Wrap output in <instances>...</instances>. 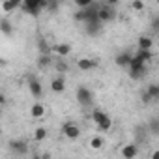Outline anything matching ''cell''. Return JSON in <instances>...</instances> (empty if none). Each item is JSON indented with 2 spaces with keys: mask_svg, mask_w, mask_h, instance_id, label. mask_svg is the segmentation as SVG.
<instances>
[{
  "mask_svg": "<svg viewBox=\"0 0 159 159\" xmlns=\"http://www.w3.org/2000/svg\"><path fill=\"white\" fill-rule=\"evenodd\" d=\"M49 6V0H26V2H23V11L32 15V17H38L41 10H47Z\"/></svg>",
  "mask_w": 159,
  "mask_h": 159,
  "instance_id": "cell-1",
  "label": "cell"
},
{
  "mask_svg": "<svg viewBox=\"0 0 159 159\" xmlns=\"http://www.w3.org/2000/svg\"><path fill=\"white\" fill-rule=\"evenodd\" d=\"M144 73H146V64H144L139 56H133V60H131V64H129V77L139 81V79L144 77Z\"/></svg>",
  "mask_w": 159,
  "mask_h": 159,
  "instance_id": "cell-2",
  "label": "cell"
},
{
  "mask_svg": "<svg viewBox=\"0 0 159 159\" xmlns=\"http://www.w3.org/2000/svg\"><path fill=\"white\" fill-rule=\"evenodd\" d=\"M62 135H66L69 140H75V139L81 137V129H79V125L75 122H66L62 125Z\"/></svg>",
  "mask_w": 159,
  "mask_h": 159,
  "instance_id": "cell-3",
  "label": "cell"
},
{
  "mask_svg": "<svg viewBox=\"0 0 159 159\" xmlns=\"http://www.w3.org/2000/svg\"><path fill=\"white\" fill-rule=\"evenodd\" d=\"M28 90H30V94H32L34 98H41V96H43V86H41V83L38 81L34 75L28 77Z\"/></svg>",
  "mask_w": 159,
  "mask_h": 159,
  "instance_id": "cell-4",
  "label": "cell"
},
{
  "mask_svg": "<svg viewBox=\"0 0 159 159\" xmlns=\"http://www.w3.org/2000/svg\"><path fill=\"white\" fill-rule=\"evenodd\" d=\"M77 101L81 105H90L92 103V92L86 86H79L77 88Z\"/></svg>",
  "mask_w": 159,
  "mask_h": 159,
  "instance_id": "cell-5",
  "label": "cell"
},
{
  "mask_svg": "<svg viewBox=\"0 0 159 159\" xmlns=\"http://www.w3.org/2000/svg\"><path fill=\"white\" fill-rule=\"evenodd\" d=\"M112 19H114V10H112V6L101 4V6H99V21H101V23H107V21H112Z\"/></svg>",
  "mask_w": 159,
  "mask_h": 159,
  "instance_id": "cell-6",
  "label": "cell"
},
{
  "mask_svg": "<svg viewBox=\"0 0 159 159\" xmlns=\"http://www.w3.org/2000/svg\"><path fill=\"white\" fill-rule=\"evenodd\" d=\"M10 148L15 152V153H26L28 152V144H26V140H21V139H13V140H10Z\"/></svg>",
  "mask_w": 159,
  "mask_h": 159,
  "instance_id": "cell-7",
  "label": "cell"
},
{
  "mask_svg": "<svg viewBox=\"0 0 159 159\" xmlns=\"http://www.w3.org/2000/svg\"><path fill=\"white\" fill-rule=\"evenodd\" d=\"M98 66V60H92V58H79L77 60V67L81 71H90Z\"/></svg>",
  "mask_w": 159,
  "mask_h": 159,
  "instance_id": "cell-8",
  "label": "cell"
},
{
  "mask_svg": "<svg viewBox=\"0 0 159 159\" xmlns=\"http://www.w3.org/2000/svg\"><path fill=\"white\" fill-rule=\"evenodd\" d=\"M131 60H133V54H129V52H120V54H116V58H114L116 66H120V67H129Z\"/></svg>",
  "mask_w": 159,
  "mask_h": 159,
  "instance_id": "cell-9",
  "label": "cell"
},
{
  "mask_svg": "<svg viewBox=\"0 0 159 159\" xmlns=\"http://www.w3.org/2000/svg\"><path fill=\"white\" fill-rule=\"evenodd\" d=\"M137 153H139L137 144H125V146L122 148V155H124V159H135Z\"/></svg>",
  "mask_w": 159,
  "mask_h": 159,
  "instance_id": "cell-10",
  "label": "cell"
},
{
  "mask_svg": "<svg viewBox=\"0 0 159 159\" xmlns=\"http://www.w3.org/2000/svg\"><path fill=\"white\" fill-rule=\"evenodd\" d=\"M51 90H52L54 94H62V92L66 90V81H64L62 77L52 79V81H51Z\"/></svg>",
  "mask_w": 159,
  "mask_h": 159,
  "instance_id": "cell-11",
  "label": "cell"
},
{
  "mask_svg": "<svg viewBox=\"0 0 159 159\" xmlns=\"http://www.w3.org/2000/svg\"><path fill=\"white\" fill-rule=\"evenodd\" d=\"M30 116L32 118H43L45 116V105L43 103H34L32 107H30Z\"/></svg>",
  "mask_w": 159,
  "mask_h": 159,
  "instance_id": "cell-12",
  "label": "cell"
},
{
  "mask_svg": "<svg viewBox=\"0 0 159 159\" xmlns=\"http://www.w3.org/2000/svg\"><path fill=\"white\" fill-rule=\"evenodd\" d=\"M52 52H56L60 58H64V56H67L71 52V47L67 43H58V45H52Z\"/></svg>",
  "mask_w": 159,
  "mask_h": 159,
  "instance_id": "cell-13",
  "label": "cell"
},
{
  "mask_svg": "<svg viewBox=\"0 0 159 159\" xmlns=\"http://www.w3.org/2000/svg\"><path fill=\"white\" fill-rule=\"evenodd\" d=\"M153 39L150 36H140L139 38V51H152Z\"/></svg>",
  "mask_w": 159,
  "mask_h": 159,
  "instance_id": "cell-14",
  "label": "cell"
},
{
  "mask_svg": "<svg viewBox=\"0 0 159 159\" xmlns=\"http://www.w3.org/2000/svg\"><path fill=\"white\" fill-rule=\"evenodd\" d=\"M101 21H94V23H86V34L88 36H98L101 30Z\"/></svg>",
  "mask_w": 159,
  "mask_h": 159,
  "instance_id": "cell-15",
  "label": "cell"
},
{
  "mask_svg": "<svg viewBox=\"0 0 159 159\" xmlns=\"http://www.w3.org/2000/svg\"><path fill=\"white\" fill-rule=\"evenodd\" d=\"M111 116L107 114V112H103V111H99V109H94V112H92V120L99 125V124H103L105 120H109Z\"/></svg>",
  "mask_w": 159,
  "mask_h": 159,
  "instance_id": "cell-16",
  "label": "cell"
},
{
  "mask_svg": "<svg viewBox=\"0 0 159 159\" xmlns=\"http://www.w3.org/2000/svg\"><path fill=\"white\" fill-rule=\"evenodd\" d=\"M38 49H39V54H49V52L52 51V45H49V41H47L45 38H39Z\"/></svg>",
  "mask_w": 159,
  "mask_h": 159,
  "instance_id": "cell-17",
  "label": "cell"
},
{
  "mask_svg": "<svg viewBox=\"0 0 159 159\" xmlns=\"http://www.w3.org/2000/svg\"><path fill=\"white\" fill-rule=\"evenodd\" d=\"M54 67H56V71H58L60 75H64V73H67V71H69L67 62H66V60H62V58H58V60L54 62Z\"/></svg>",
  "mask_w": 159,
  "mask_h": 159,
  "instance_id": "cell-18",
  "label": "cell"
},
{
  "mask_svg": "<svg viewBox=\"0 0 159 159\" xmlns=\"http://www.w3.org/2000/svg\"><path fill=\"white\" fill-rule=\"evenodd\" d=\"M52 64V58H51V54H39V58H38V66L43 69V67H49Z\"/></svg>",
  "mask_w": 159,
  "mask_h": 159,
  "instance_id": "cell-19",
  "label": "cell"
},
{
  "mask_svg": "<svg viewBox=\"0 0 159 159\" xmlns=\"http://www.w3.org/2000/svg\"><path fill=\"white\" fill-rule=\"evenodd\" d=\"M0 30H2V34H4V36H10V34H11V30H13V28H11V23H10L6 17H2V21H0Z\"/></svg>",
  "mask_w": 159,
  "mask_h": 159,
  "instance_id": "cell-20",
  "label": "cell"
},
{
  "mask_svg": "<svg viewBox=\"0 0 159 159\" xmlns=\"http://www.w3.org/2000/svg\"><path fill=\"white\" fill-rule=\"evenodd\" d=\"M47 135H49V131H47V127H38V129L34 131V139H36L38 142H41V140H45V139H47Z\"/></svg>",
  "mask_w": 159,
  "mask_h": 159,
  "instance_id": "cell-21",
  "label": "cell"
},
{
  "mask_svg": "<svg viewBox=\"0 0 159 159\" xmlns=\"http://www.w3.org/2000/svg\"><path fill=\"white\" fill-rule=\"evenodd\" d=\"M19 6H23L19 0H10V2H2V10H4V11H11V10H15V8H19Z\"/></svg>",
  "mask_w": 159,
  "mask_h": 159,
  "instance_id": "cell-22",
  "label": "cell"
},
{
  "mask_svg": "<svg viewBox=\"0 0 159 159\" xmlns=\"http://www.w3.org/2000/svg\"><path fill=\"white\" fill-rule=\"evenodd\" d=\"M135 56H139V58H140V60L146 64V62H150V60L153 58V52H152V51H139Z\"/></svg>",
  "mask_w": 159,
  "mask_h": 159,
  "instance_id": "cell-23",
  "label": "cell"
},
{
  "mask_svg": "<svg viewBox=\"0 0 159 159\" xmlns=\"http://www.w3.org/2000/svg\"><path fill=\"white\" fill-rule=\"evenodd\" d=\"M146 92L150 94L152 99H159V84H150V86L146 88Z\"/></svg>",
  "mask_w": 159,
  "mask_h": 159,
  "instance_id": "cell-24",
  "label": "cell"
},
{
  "mask_svg": "<svg viewBox=\"0 0 159 159\" xmlns=\"http://www.w3.org/2000/svg\"><path fill=\"white\" fill-rule=\"evenodd\" d=\"M101 146H103V137L98 135V137H94V139L90 140V148H92V150H99Z\"/></svg>",
  "mask_w": 159,
  "mask_h": 159,
  "instance_id": "cell-25",
  "label": "cell"
},
{
  "mask_svg": "<svg viewBox=\"0 0 159 159\" xmlns=\"http://www.w3.org/2000/svg\"><path fill=\"white\" fill-rule=\"evenodd\" d=\"M92 0H77V6H79V10H88V8H92Z\"/></svg>",
  "mask_w": 159,
  "mask_h": 159,
  "instance_id": "cell-26",
  "label": "cell"
},
{
  "mask_svg": "<svg viewBox=\"0 0 159 159\" xmlns=\"http://www.w3.org/2000/svg\"><path fill=\"white\" fill-rule=\"evenodd\" d=\"M111 127H112V120H111V118H109V120H105L103 124H99V125H98V129H99V131H109Z\"/></svg>",
  "mask_w": 159,
  "mask_h": 159,
  "instance_id": "cell-27",
  "label": "cell"
},
{
  "mask_svg": "<svg viewBox=\"0 0 159 159\" xmlns=\"http://www.w3.org/2000/svg\"><path fill=\"white\" fill-rule=\"evenodd\" d=\"M150 26H152V30H153V32H159V15H153V17H152Z\"/></svg>",
  "mask_w": 159,
  "mask_h": 159,
  "instance_id": "cell-28",
  "label": "cell"
},
{
  "mask_svg": "<svg viewBox=\"0 0 159 159\" xmlns=\"http://www.w3.org/2000/svg\"><path fill=\"white\" fill-rule=\"evenodd\" d=\"M75 21H86V11L84 10H79V11H75Z\"/></svg>",
  "mask_w": 159,
  "mask_h": 159,
  "instance_id": "cell-29",
  "label": "cell"
},
{
  "mask_svg": "<svg viewBox=\"0 0 159 159\" xmlns=\"http://www.w3.org/2000/svg\"><path fill=\"white\" fill-rule=\"evenodd\" d=\"M131 8H133L135 11H142V10H144V2H140V0H135V2L131 4Z\"/></svg>",
  "mask_w": 159,
  "mask_h": 159,
  "instance_id": "cell-30",
  "label": "cell"
},
{
  "mask_svg": "<svg viewBox=\"0 0 159 159\" xmlns=\"http://www.w3.org/2000/svg\"><path fill=\"white\" fill-rule=\"evenodd\" d=\"M150 131H152V133H159V120H153V122L150 124Z\"/></svg>",
  "mask_w": 159,
  "mask_h": 159,
  "instance_id": "cell-31",
  "label": "cell"
},
{
  "mask_svg": "<svg viewBox=\"0 0 159 159\" xmlns=\"http://www.w3.org/2000/svg\"><path fill=\"white\" fill-rule=\"evenodd\" d=\"M150 101H153V99H152V98H150V94L144 90V92H142V103H144V105H148Z\"/></svg>",
  "mask_w": 159,
  "mask_h": 159,
  "instance_id": "cell-32",
  "label": "cell"
},
{
  "mask_svg": "<svg viewBox=\"0 0 159 159\" xmlns=\"http://www.w3.org/2000/svg\"><path fill=\"white\" fill-rule=\"evenodd\" d=\"M58 8V2H49V6H47V10H51V11H54Z\"/></svg>",
  "mask_w": 159,
  "mask_h": 159,
  "instance_id": "cell-33",
  "label": "cell"
},
{
  "mask_svg": "<svg viewBox=\"0 0 159 159\" xmlns=\"http://www.w3.org/2000/svg\"><path fill=\"white\" fill-rule=\"evenodd\" d=\"M150 159H159V150H153L152 155H150Z\"/></svg>",
  "mask_w": 159,
  "mask_h": 159,
  "instance_id": "cell-34",
  "label": "cell"
},
{
  "mask_svg": "<svg viewBox=\"0 0 159 159\" xmlns=\"http://www.w3.org/2000/svg\"><path fill=\"white\" fill-rule=\"evenodd\" d=\"M0 105H6V96H4V94L0 96Z\"/></svg>",
  "mask_w": 159,
  "mask_h": 159,
  "instance_id": "cell-35",
  "label": "cell"
},
{
  "mask_svg": "<svg viewBox=\"0 0 159 159\" xmlns=\"http://www.w3.org/2000/svg\"><path fill=\"white\" fill-rule=\"evenodd\" d=\"M41 159H51V155H49V153H43V155H41Z\"/></svg>",
  "mask_w": 159,
  "mask_h": 159,
  "instance_id": "cell-36",
  "label": "cell"
},
{
  "mask_svg": "<svg viewBox=\"0 0 159 159\" xmlns=\"http://www.w3.org/2000/svg\"><path fill=\"white\" fill-rule=\"evenodd\" d=\"M30 159H41V155H32Z\"/></svg>",
  "mask_w": 159,
  "mask_h": 159,
  "instance_id": "cell-37",
  "label": "cell"
}]
</instances>
